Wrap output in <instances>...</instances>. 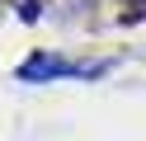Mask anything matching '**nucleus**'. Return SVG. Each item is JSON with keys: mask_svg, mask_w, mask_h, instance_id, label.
<instances>
[{"mask_svg": "<svg viewBox=\"0 0 146 141\" xmlns=\"http://www.w3.org/2000/svg\"><path fill=\"white\" fill-rule=\"evenodd\" d=\"M14 75H19L24 85H47V80H76V75H85V66H80V61H66V56H57V52H42V47H38V52H33L29 61L14 71Z\"/></svg>", "mask_w": 146, "mask_h": 141, "instance_id": "nucleus-1", "label": "nucleus"}]
</instances>
